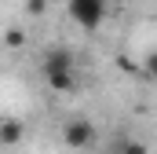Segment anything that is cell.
<instances>
[{
  "mask_svg": "<svg viewBox=\"0 0 157 154\" xmlns=\"http://www.w3.org/2000/svg\"><path fill=\"white\" fill-rule=\"evenodd\" d=\"M40 74L48 81V88L55 92H70L77 84V55L70 48H48L40 59Z\"/></svg>",
  "mask_w": 157,
  "mask_h": 154,
  "instance_id": "obj_1",
  "label": "cell"
},
{
  "mask_svg": "<svg viewBox=\"0 0 157 154\" xmlns=\"http://www.w3.org/2000/svg\"><path fill=\"white\" fill-rule=\"evenodd\" d=\"M106 11H110L106 0H66V15L80 30H99L106 22Z\"/></svg>",
  "mask_w": 157,
  "mask_h": 154,
  "instance_id": "obj_2",
  "label": "cell"
},
{
  "mask_svg": "<svg viewBox=\"0 0 157 154\" xmlns=\"http://www.w3.org/2000/svg\"><path fill=\"white\" fill-rule=\"evenodd\" d=\"M62 143H66L70 151H84V147H91V143H95V125H91L88 117H73V121H66V125H62Z\"/></svg>",
  "mask_w": 157,
  "mask_h": 154,
  "instance_id": "obj_3",
  "label": "cell"
},
{
  "mask_svg": "<svg viewBox=\"0 0 157 154\" xmlns=\"http://www.w3.org/2000/svg\"><path fill=\"white\" fill-rule=\"evenodd\" d=\"M113 154H150V147H146L139 136H121L117 147H113Z\"/></svg>",
  "mask_w": 157,
  "mask_h": 154,
  "instance_id": "obj_4",
  "label": "cell"
},
{
  "mask_svg": "<svg viewBox=\"0 0 157 154\" xmlns=\"http://www.w3.org/2000/svg\"><path fill=\"white\" fill-rule=\"evenodd\" d=\"M0 140H4V147H15V143L22 140V125H18L15 117H4V125H0Z\"/></svg>",
  "mask_w": 157,
  "mask_h": 154,
  "instance_id": "obj_5",
  "label": "cell"
},
{
  "mask_svg": "<svg viewBox=\"0 0 157 154\" xmlns=\"http://www.w3.org/2000/svg\"><path fill=\"white\" fill-rule=\"evenodd\" d=\"M143 74L150 77V81H157V51H150V55L143 59Z\"/></svg>",
  "mask_w": 157,
  "mask_h": 154,
  "instance_id": "obj_6",
  "label": "cell"
}]
</instances>
